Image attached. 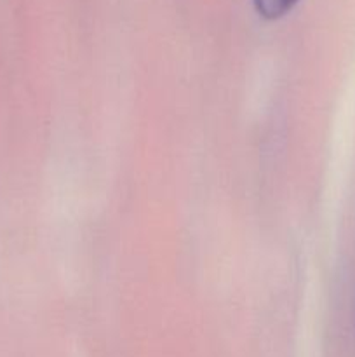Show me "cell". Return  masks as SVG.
Returning <instances> with one entry per match:
<instances>
[{
	"label": "cell",
	"mask_w": 355,
	"mask_h": 357,
	"mask_svg": "<svg viewBox=\"0 0 355 357\" xmlns=\"http://www.w3.org/2000/svg\"><path fill=\"white\" fill-rule=\"evenodd\" d=\"M298 0H254V6H256L258 13L261 14L267 20H277V17L284 16L287 10H291V7Z\"/></svg>",
	"instance_id": "obj_1"
}]
</instances>
